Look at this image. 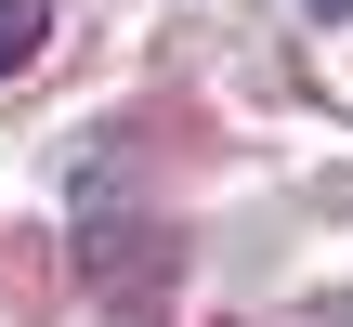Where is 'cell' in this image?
Listing matches in <instances>:
<instances>
[{
	"label": "cell",
	"instance_id": "cell-1",
	"mask_svg": "<svg viewBox=\"0 0 353 327\" xmlns=\"http://www.w3.org/2000/svg\"><path fill=\"white\" fill-rule=\"evenodd\" d=\"M26 52H39V0H0V79H13Z\"/></svg>",
	"mask_w": 353,
	"mask_h": 327
}]
</instances>
